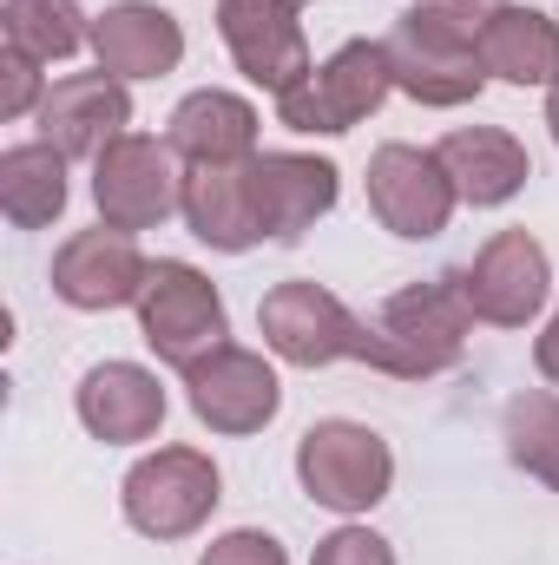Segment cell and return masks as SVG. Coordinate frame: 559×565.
<instances>
[{
  "label": "cell",
  "instance_id": "cell-24",
  "mask_svg": "<svg viewBox=\"0 0 559 565\" xmlns=\"http://www.w3.org/2000/svg\"><path fill=\"white\" fill-rule=\"evenodd\" d=\"M500 440H507V460L527 480L559 493V395H547V388L514 395L507 415H500Z\"/></svg>",
  "mask_w": 559,
  "mask_h": 565
},
{
  "label": "cell",
  "instance_id": "cell-25",
  "mask_svg": "<svg viewBox=\"0 0 559 565\" xmlns=\"http://www.w3.org/2000/svg\"><path fill=\"white\" fill-rule=\"evenodd\" d=\"M500 7H507V0H415V7L402 13V26H415V33H428V40H447V46L481 53V33L494 26Z\"/></svg>",
  "mask_w": 559,
  "mask_h": 565
},
{
  "label": "cell",
  "instance_id": "cell-27",
  "mask_svg": "<svg viewBox=\"0 0 559 565\" xmlns=\"http://www.w3.org/2000/svg\"><path fill=\"white\" fill-rule=\"evenodd\" d=\"M309 565H395V546L382 540V533H369V526H336V533H323L316 540V553Z\"/></svg>",
  "mask_w": 559,
  "mask_h": 565
},
{
  "label": "cell",
  "instance_id": "cell-18",
  "mask_svg": "<svg viewBox=\"0 0 559 565\" xmlns=\"http://www.w3.org/2000/svg\"><path fill=\"white\" fill-rule=\"evenodd\" d=\"M434 158L447 164L461 204H474V211H500V204H514V198L527 191V178H534L527 145L514 139L507 126H454L447 139L434 145Z\"/></svg>",
  "mask_w": 559,
  "mask_h": 565
},
{
  "label": "cell",
  "instance_id": "cell-1",
  "mask_svg": "<svg viewBox=\"0 0 559 565\" xmlns=\"http://www.w3.org/2000/svg\"><path fill=\"white\" fill-rule=\"evenodd\" d=\"M467 335H474V309L461 296V277L447 270L395 289L376 316H362V362L395 382H428L467 355Z\"/></svg>",
  "mask_w": 559,
  "mask_h": 565
},
{
  "label": "cell",
  "instance_id": "cell-31",
  "mask_svg": "<svg viewBox=\"0 0 559 565\" xmlns=\"http://www.w3.org/2000/svg\"><path fill=\"white\" fill-rule=\"evenodd\" d=\"M289 7H309V0H289Z\"/></svg>",
  "mask_w": 559,
  "mask_h": 565
},
{
  "label": "cell",
  "instance_id": "cell-10",
  "mask_svg": "<svg viewBox=\"0 0 559 565\" xmlns=\"http://www.w3.org/2000/svg\"><path fill=\"white\" fill-rule=\"evenodd\" d=\"M184 402H191V415L211 427V434L244 440V434H264V427L277 422L283 382H277V369H271L264 349L224 342V349H211L204 362L184 369Z\"/></svg>",
  "mask_w": 559,
  "mask_h": 565
},
{
  "label": "cell",
  "instance_id": "cell-2",
  "mask_svg": "<svg viewBox=\"0 0 559 565\" xmlns=\"http://www.w3.org/2000/svg\"><path fill=\"white\" fill-rule=\"evenodd\" d=\"M389 93H395L389 40H342L329 60H316V73L296 93L277 99V126L303 132V139H342V132L369 126Z\"/></svg>",
  "mask_w": 559,
  "mask_h": 565
},
{
  "label": "cell",
  "instance_id": "cell-6",
  "mask_svg": "<svg viewBox=\"0 0 559 565\" xmlns=\"http://www.w3.org/2000/svg\"><path fill=\"white\" fill-rule=\"evenodd\" d=\"M93 204H99V224L113 231H158L165 217L184 211V164L171 139H151V132H126L93 158Z\"/></svg>",
  "mask_w": 559,
  "mask_h": 565
},
{
  "label": "cell",
  "instance_id": "cell-19",
  "mask_svg": "<svg viewBox=\"0 0 559 565\" xmlns=\"http://www.w3.org/2000/svg\"><path fill=\"white\" fill-rule=\"evenodd\" d=\"M389 66H395V93H409L428 113H454V106H474L487 93L481 53L447 46V40H428L415 26H402V20L389 33Z\"/></svg>",
  "mask_w": 559,
  "mask_h": 565
},
{
  "label": "cell",
  "instance_id": "cell-20",
  "mask_svg": "<svg viewBox=\"0 0 559 565\" xmlns=\"http://www.w3.org/2000/svg\"><path fill=\"white\" fill-rule=\"evenodd\" d=\"M184 231L224 257H244L264 244L257 211H251V184L244 164H184Z\"/></svg>",
  "mask_w": 559,
  "mask_h": 565
},
{
  "label": "cell",
  "instance_id": "cell-30",
  "mask_svg": "<svg viewBox=\"0 0 559 565\" xmlns=\"http://www.w3.org/2000/svg\"><path fill=\"white\" fill-rule=\"evenodd\" d=\"M547 132H553V145H559V86L547 93Z\"/></svg>",
  "mask_w": 559,
  "mask_h": 565
},
{
  "label": "cell",
  "instance_id": "cell-13",
  "mask_svg": "<svg viewBox=\"0 0 559 565\" xmlns=\"http://www.w3.org/2000/svg\"><path fill=\"white\" fill-rule=\"evenodd\" d=\"M145 277H151V264H145L139 237L133 231H113V224L73 231L53 250V296L66 309H80V316H106V309L139 302Z\"/></svg>",
  "mask_w": 559,
  "mask_h": 565
},
{
  "label": "cell",
  "instance_id": "cell-28",
  "mask_svg": "<svg viewBox=\"0 0 559 565\" xmlns=\"http://www.w3.org/2000/svg\"><path fill=\"white\" fill-rule=\"evenodd\" d=\"M198 565H289V553H283V540H271L264 526H231V533H218L198 553Z\"/></svg>",
  "mask_w": 559,
  "mask_h": 565
},
{
  "label": "cell",
  "instance_id": "cell-17",
  "mask_svg": "<svg viewBox=\"0 0 559 565\" xmlns=\"http://www.w3.org/2000/svg\"><path fill=\"white\" fill-rule=\"evenodd\" d=\"M257 106L244 93H224V86H198L171 106L165 119V139L184 164H251L257 158Z\"/></svg>",
  "mask_w": 559,
  "mask_h": 565
},
{
  "label": "cell",
  "instance_id": "cell-7",
  "mask_svg": "<svg viewBox=\"0 0 559 565\" xmlns=\"http://www.w3.org/2000/svg\"><path fill=\"white\" fill-rule=\"evenodd\" d=\"M257 329L264 349L289 369H336V362H362V316L309 277H289L264 289L257 302Z\"/></svg>",
  "mask_w": 559,
  "mask_h": 565
},
{
  "label": "cell",
  "instance_id": "cell-29",
  "mask_svg": "<svg viewBox=\"0 0 559 565\" xmlns=\"http://www.w3.org/2000/svg\"><path fill=\"white\" fill-rule=\"evenodd\" d=\"M534 369H540V375L559 388V309L547 316V329L534 335Z\"/></svg>",
  "mask_w": 559,
  "mask_h": 565
},
{
  "label": "cell",
  "instance_id": "cell-12",
  "mask_svg": "<svg viewBox=\"0 0 559 565\" xmlns=\"http://www.w3.org/2000/svg\"><path fill=\"white\" fill-rule=\"evenodd\" d=\"M244 184H251V211H257V231L271 244H296L303 231H316V217L336 211L342 198V171L316 151H257L244 164Z\"/></svg>",
  "mask_w": 559,
  "mask_h": 565
},
{
  "label": "cell",
  "instance_id": "cell-23",
  "mask_svg": "<svg viewBox=\"0 0 559 565\" xmlns=\"http://www.w3.org/2000/svg\"><path fill=\"white\" fill-rule=\"evenodd\" d=\"M0 33H7V46L33 53L40 66H60L80 46H93V20L80 13V0H7Z\"/></svg>",
  "mask_w": 559,
  "mask_h": 565
},
{
  "label": "cell",
  "instance_id": "cell-22",
  "mask_svg": "<svg viewBox=\"0 0 559 565\" xmlns=\"http://www.w3.org/2000/svg\"><path fill=\"white\" fill-rule=\"evenodd\" d=\"M66 151L46 139H27V145H7L0 151V211L13 231H46L60 224L73 184H66Z\"/></svg>",
  "mask_w": 559,
  "mask_h": 565
},
{
  "label": "cell",
  "instance_id": "cell-15",
  "mask_svg": "<svg viewBox=\"0 0 559 565\" xmlns=\"http://www.w3.org/2000/svg\"><path fill=\"white\" fill-rule=\"evenodd\" d=\"M33 119H40V139L60 145L66 158H99L113 139L133 132V93L113 73H66V79H53V93Z\"/></svg>",
  "mask_w": 559,
  "mask_h": 565
},
{
  "label": "cell",
  "instance_id": "cell-16",
  "mask_svg": "<svg viewBox=\"0 0 559 565\" xmlns=\"http://www.w3.org/2000/svg\"><path fill=\"white\" fill-rule=\"evenodd\" d=\"M93 53H99V73H113L126 86L133 79H165L184 60V26L158 0H113L93 20Z\"/></svg>",
  "mask_w": 559,
  "mask_h": 565
},
{
  "label": "cell",
  "instance_id": "cell-21",
  "mask_svg": "<svg viewBox=\"0 0 559 565\" xmlns=\"http://www.w3.org/2000/svg\"><path fill=\"white\" fill-rule=\"evenodd\" d=\"M481 66L500 86H520V93L540 86V93H553L559 86V20L540 13V7L507 0L494 13V26L481 33Z\"/></svg>",
  "mask_w": 559,
  "mask_h": 565
},
{
  "label": "cell",
  "instance_id": "cell-5",
  "mask_svg": "<svg viewBox=\"0 0 559 565\" xmlns=\"http://www.w3.org/2000/svg\"><path fill=\"white\" fill-rule=\"evenodd\" d=\"M133 309H139L145 349L165 369H178V375L231 342V309H224L218 282L204 277L198 264H184V257H158Z\"/></svg>",
  "mask_w": 559,
  "mask_h": 565
},
{
  "label": "cell",
  "instance_id": "cell-8",
  "mask_svg": "<svg viewBox=\"0 0 559 565\" xmlns=\"http://www.w3.org/2000/svg\"><path fill=\"white\" fill-rule=\"evenodd\" d=\"M362 184H369V217L402 244L441 237L461 211V191H454L447 164L434 158V145H376Z\"/></svg>",
  "mask_w": 559,
  "mask_h": 565
},
{
  "label": "cell",
  "instance_id": "cell-3",
  "mask_svg": "<svg viewBox=\"0 0 559 565\" xmlns=\"http://www.w3.org/2000/svg\"><path fill=\"white\" fill-rule=\"evenodd\" d=\"M296 480L316 507L356 520V513H376L395 487V447L376 434L369 422H349V415H329V422H309L296 440Z\"/></svg>",
  "mask_w": 559,
  "mask_h": 565
},
{
  "label": "cell",
  "instance_id": "cell-14",
  "mask_svg": "<svg viewBox=\"0 0 559 565\" xmlns=\"http://www.w3.org/2000/svg\"><path fill=\"white\" fill-rule=\"evenodd\" d=\"M73 415L106 447H139V440H158L171 402H165V388L145 362H99L73 388Z\"/></svg>",
  "mask_w": 559,
  "mask_h": 565
},
{
  "label": "cell",
  "instance_id": "cell-4",
  "mask_svg": "<svg viewBox=\"0 0 559 565\" xmlns=\"http://www.w3.org/2000/svg\"><path fill=\"white\" fill-rule=\"evenodd\" d=\"M224 500V473L204 447H151L145 460H133V473L119 480V513L126 526L171 546L191 540Z\"/></svg>",
  "mask_w": 559,
  "mask_h": 565
},
{
  "label": "cell",
  "instance_id": "cell-9",
  "mask_svg": "<svg viewBox=\"0 0 559 565\" xmlns=\"http://www.w3.org/2000/svg\"><path fill=\"white\" fill-rule=\"evenodd\" d=\"M454 277H461V296H467L474 322L527 329L553 296V257H547V244L534 231H494L474 250V264H461Z\"/></svg>",
  "mask_w": 559,
  "mask_h": 565
},
{
  "label": "cell",
  "instance_id": "cell-26",
  "mask_svg": "<svg viewBox=\"0 0 559 565\" xmlns=\"http://www.w3.org/2000/svg\"><path fill=\"white\" fill-rule=\"evenodd\" d=\"M46 93H53V86L40 79V60L20 53V46H7V53H0V119H27V113H40Z\"/></svg>",
  "mask_w": 559,
  "mask_h": 565
},
{
  "label": "cell",
  "instance_id": "cell-11",
  "mask_svg": "<svg viewBox=\"0 0 559 565\" xmlns=\"http://www.w3.org/2000/svg\"><path fill=\"white\" fill-rule=\"evenodd\" d=\"M303 7H289V0H218V33H224V53H231V66L257 86V93H296L309 73H316V60H309V33H303V20H296Z\"/></svg>",
  "mask_w": 559,
  "mask_h": 565
}]
</instances>
